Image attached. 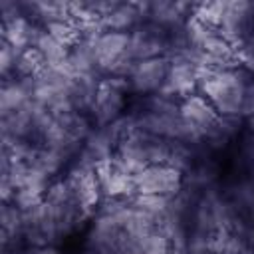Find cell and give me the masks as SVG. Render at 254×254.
<instances>
[{"label": "cell", "instance_id": "6da1fadb", "mask_svg": "<svg viewBox=\"0 0 254 254\" xmlns=\"http://www.w3.org/2000/svg\"><path fill=\"white\" fill-rule=\"evenodd\" d=\"M204 91L206 95L218 105L222 113H234L244 107L246 89L236 73L216 69L208 77H204Z\"/></svg>", "mask_w": 254, "mask_h": 254}, {"label": "cell", "instance_id": "7a4b0ae2", "mask_svg": "<svg viewBox=\"0 0 254 254\" xmlns=\"http://www.w3.org/2000/svg\"><path fill=\"white\" fill-rule=\"evenodd\" d=\"M133 185L143 196H175L181 189V175L169 165H149L133 179Z\"/></svg>", "mask_w": 254, "mask_h": 254}, {"label": "cell", "instance_id": "3957f363", "mask_svg": "<svg viewBox=\"0 0 254 254\" xmlns=\"http://www.w3.org/2000/svg\"><path fill=\"white\" fill-rule=\"evenodd\" d=\"M167 71H169V64L165 60L151 58V60L135 62V65L129 71V77L139 91H149V89H157L165 83Z\"/></svg>", "mask_w": 254, "mask_h": 254}]
</instances>
